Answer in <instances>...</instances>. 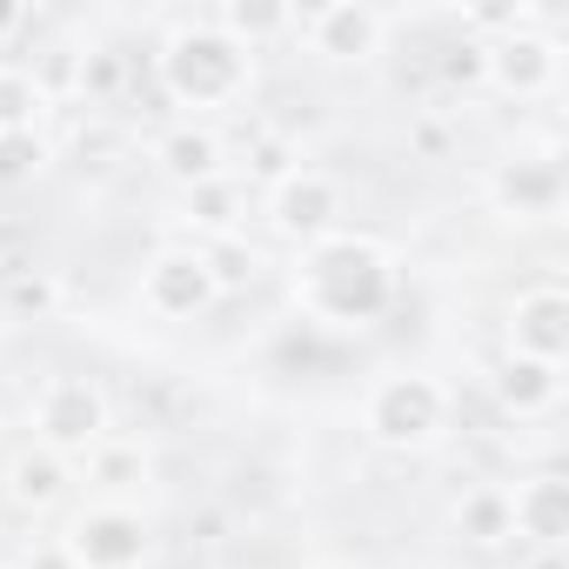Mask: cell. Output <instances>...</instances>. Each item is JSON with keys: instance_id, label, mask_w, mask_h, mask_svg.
<instances>
[{"instance_id": "cell-18", "label": "cell", "mask_w": 569, "mask_h": 569, "mask_svg": "<svg viewBox=\"0 0 569 569\" xmlns=\"http://www.w3.org/2000/svg\"><path fill=\"white\" fill-rule=\"evenodd\" d=\"M0 309L14 322H48L61 309V274L54 268H0Z\"/></svg>"}, {"instance_id": "cell-13", "label": "cell", "mask_w": 569, "mask_h": 569, "mask_svg": "<svg viewBox=\"0 0 569 569\" xmlns=\"http://www.w3.org/2000/svg\"><path fill=\"white\" fill-rule=\"evenodd\" d=\"M154 168L174 181V188H201V181H214V174H228V148H221V134L208 128V121H168L161 134H154Z\"/></svg>"}, {"instance_id": "cell-6", "label": "cell", "mask_w": 569, "mask_h": 569, "mask_svg": "<svg viewBox=\"0 0 569 569\" xmlns=\"http://www.w3.org/2000/svg\"><path fill=\"white\" fill-rule=\"evenodd\" d=\"M148 549H154V529H148V516H134L128 502H94V509H81V516L68 522V536H61L68 569H141Z\"/></svg>"}, {"instance_id": "cell-9", "label": "cell", "mask_w": 569, "mask_h": 569, "mask_svg": "<svg viewBox=\"0 0 569 569\" xmlns=\"http://www.w3.org/2000/svg\"><path fill=\"white\" fill-rule=\"evenodd\" d=\"M569 181H562V161L556 148H536V154H502L489 174H482V201L509 221H556Z\"/></svg>"}, {"instance_id": "cell-3", "label": "cell", "mask_w": 569, "mask_h": 569, "mask_svg": "<svg viewBox=\"0 0 569 569\" xmlns=\"http://www.w3.org/2000/svg\"><path fill=\"white\" fill-rule=\"evenodd\" d=\"M449 416H456L449 382H436L422 369H396V376L369 382V396H362V436L382 456H422V449H436L442 429H449Z\"/></svg>"}, {"instance_id": "cell-2", "label": "cell", "mask_w": 569, "mask_h": 569, "mask_svg": "<svg viewBox=\"0 0 569 569\" xmlns=\"http://www.w3.org/2000/svg\"><path fill=\"white\" fill-rule=\"evenodd\" d=\"M154 74H161V94H168L174 108L208 114V108H234V101L248 94V81H254V54L234 48V41L201 14V21H174V28L161 34Z\"/></svg>"}, {"instance_id": "cell-16", "label": "cell", "mask_w": 569, "mask_h": 569, "mask_svg": "<svg viewBox=\"0 0 569 569\" xmlns=\"http://www.w3.org/2000/svg\"><path fill=\"white\" fill-rule=\"evenodd\" d=\"M449 529L469 549H502L509 542V482H469L449 509Z\"/></svg>"}, {"instance_id": "cell-24", "label": "cell", "mask_w": 569, "mask_h": 569, "mask_svg": "<svg viewBox=\"0 0 569 569\" xmlns=\"http://www.w3.org/2000/svg\"><path fill=\"white\" fill-rule=\"evenodd\" d=\"M409 141H416L429 161H442V154H449V114H422V121L409 128Z\"/></svg>"}, {"instance_id": "cell-15", "label": "cell", "mask_w": 569, "mask_h": 569, "mask_svg": "<svg viewBox=\"0 0 569 569\" xmlns=\"http://www.w3.org/2000/svg\"><path fill=\"white\" fill-rule=\"evenodd\" d=\"M489 389H496V402L516 422H542L562 402V369L556 362H529V356H502V369L489 376Z\"/></svg>"}, {"instance_id": "cell-19", "label": "cell", "mask_w": 569, "mask_h": 569, "mask_svg": "<svg viewBox=\"0 0 569 569\" xmlns=\"http://www.w3.org/2000/svg\"><path fill=\"white\" fill-rule=\"evenodd\" d=\"M94 489H108V496H121V489H134V482H148V456L134 449V442H121V436H108V442H94L81 462H74Z\"/></svg>"}, {"instance_id": "cell-4", "label": "cell", "mask_w": 569, "mask_h": 569, "mask_svg": "<svg viewBox=\"0 0 569 569\" xmlns=\"http://www.w3.org/2000/svg\"><path fill=\"white\" fill-rule=\"evenodd\" d=\"M28 429H34V442H41V449H54V456L81 462L94 442H108V436H114L108 389H101L94 376H48V382L34 389V402H28Z\"/></svg>"}, {"instance_id": "cell-27", "label": "cell", "mask_w": 569, "mask_h": 569, "mask_svg": "<svg viewBox=\"0 0 569 569\" xmlns=\"http://www.w3.org/2000/svg\"><path fill=\"white\" fill-rule=\"evenodd\" d=\"M28 21H34V14H28V8H0V41H8V34H21V28H28Z\"/></svg>"}, {"instance_id": "cell-26", "label": "cell", "mask_w": 569, "mask_h": 569, "mask_svg": "<svg viewBox=\"0 0 569 569\" xmlns=\"http://www.w3.org/2000/svg\"><path fill=\"white\" fill-rule=\"evenodd\" d=\"M522 569H569V556H562V549H529Z\"/></svg>"}, {"instance_id": "cell-10", "label": "cell", "mask_w": 569, "mask_h": 569, "mask_svg": "<svg viewBox=\"0 0 569 569\" xmlns=\"http://www.w3.org/2000/svg\"><path fill=\"white\" fill-rule=\"evenodd\" d=\"M289 34L322 61H376L382 41H389V14L362 8V0H329V8L289 14Z\"/></svg>"}, {"instance_id": "cell-1", "label": "cell", "mask_w": 569, "mask_h": 569, "mask_svg": "<svg viewBox=\"0 0 569 569\" xmlns=\"http://www.w3.org/2000/svg\"><path fill=\"white\" fill-rule=\"evenodd\" d=\"M396 302V254L376 234H329L296 261V309L329 329H362Z\"/></svg>"}, {"instance_id": "cell-28", "label": "cell", "mask_w": 569, "mask_h": 569, "mask_svg": "<svg viewBox=\"0 0 569 569\" xmlns=\"http://www.w3.org/2000/svg\"><path fill=\"white\" fill-rule=\"evenodd\" d=\"M8 569H14V562H8Z\"/></svg>"}, {"instance_id": "cell-20", "label": "cell", "mask_w": 569, "mask_h": 569, "mask_svg": "<svg viewBox=\"0 0 569 569\" xmlns=\"http://www.w3.org/2000/svg\"><path fill=\"white\" fill-rule=\"evenodd\" d=\"M48 114V94L34 88L28 68H0V134H34Z\"/></svg>"}, {"instance_id": "cell-8", "label": "cell", "mask_w": 569, "mask_h": 569, "mask_svg": "<svg viewBox=\"0 0 569 569\" xmlns=\"http://www.w3.org/2000/svg\"><path fill=\"white\" fill-rule=\"evenodd\" d=\"M482 81L496 94H509V101H549L556 81H562V41L529 21V28L482 48Z\"/></svg>"}, {"instance_id": "cell-25", "label": "cell", "mask_w": 569, "mask_h": 569, "mask_svg": "<svg viewBox=\"0 0 569 569\" xmlns=\"http://www.w3.org/2000/svg\"><path fill=\"white\" fill-rule=\"evenodd\" d=\"M442 74H449V81H482V48H476V41H456V48L442 54Z\"/></svg>"}, {"instance_id": "cell-22", "label": "cell", "mask_w": 569, "mask_h": 569, "mask_svg": "<svg viewBox=\"0 0 569 569\" xmlns=\"http://www.w3.org/2000/svg\"><path fill=\"white\" fill-rule=\"evenodd\" d=\"M48 161H54V148H48V134H41V128H34V134H0V188L34 181Z\"/></svg>"}, {"instance_id": "cell-7", "label": "cell", "mask_w": 569, "mask_h": 569, "mask_svg": "<svg viewBox=\"0 0 569 569\" xmlns=\"http://www.w3.org/2000/svg\"><path fill=\"white\" fill-rule=\"evenodd\" d=\"M214 302H221V289H214L208 254L194 241H168V248L148 254V268H141V309L154 322H194Z\"/></svg>"}, {"instance_id": "cell-17", "label": "cell", "mask_w": 569, "mask_h": 569, "mask_svg": "<svg viewBox=\"0 0 569 569\" xmlns=\"http://www.w3.org/2000/svg\"><path fill=\"white\" fill-rule=\"evenodd\" d=\"M241 214H248V188L234 174H214L201 188H188V221L201 228V241L214 234H241Z\"/></svg>"}, {"instance_id": "cell-11", "label": "cell", "mask_w": 569, "mask_h": 569, "mask_svg": "<svg viewBox=\"0 0 569 569\" xmlns=\"http://www.w3.org/2000/svg\"><path fill=\"white\" fill-rule=\"evenodd\" d=\"M509 356H529V362H556L569 356V296L562 281H529L509 302Z\"/></svg>"}, {"instance_id": "cell-14", "label": "cell", "mask_w": 569, "mask_h": 569, "mask_svg": "<svg viewBox=\"0 0 569 569\" xmlns=\"http://www.w3.org/2000/svg\"><path fill=\"white\" fill-rule=\"evenodd\" d=\"M0 489H8V502H14L21 516H54V509L68 502V489H74V462L54 456V449H41V442H28V449L8 462Z\"/></svg>"}, {"instance_id": "cell-5", "label": "cell", "mask_w": 569, "mask_h": 569, "mask_svg": "<svg viewBox=\"0 0 569 569\" xmlns=\"http://www.w3.org/2000/svg\"><path fill=\"white\" fill-rule=\"evenodd\" d=\"M261 214H268V228H274L281 241H289V248H316V241L342 234L349 201H342V181H336L329 168L296 161L289 174H281V181L261 194Z\"/></svg>"}, {"instance_id": "cell-12", "label": "cell", "mask_w": 569, "mask_h": 569, "mask_svg": "<svg viewBox=\"0 0 569 569\" xmlns=\"http://www.w3.org/2000/svg\"><path fill=\"white\" fill-rule=\"evenodd\" d=\"M509 542H522V549H562L569 542V482L556 469L509 482Z\"/></svg>"}, {"instance_id": "cell-21", "label": "cell", "mask_w": 569, "mask_h": 569, "mask_svg": "<svg viewBox=\"0 0 569 569\" xmlns=\"http://www.w3.org/2000/svg\"><path fill=\"white\" fill-rule=\"evenodd\" d=\"M194 248L208 254V274H214L221 296H228V289H248V281L261 274V254H254L248 234H214V241H194Z\"/></svg>"}, {"instance_id": "cell-23", "label": "cell", "mask_w": 569, "mask_h": 569, "mask_svg": "<svg viewBox=\"0 0 569 569\" xmlns=\"http://www.w3.org/2000/svg\"><path fill=\"white\" fill-rule=\"evenodd\" d=\"M296 161H302V154H296L289 141H281L274 128H261V134L248 141V181H261V188H274V181H281V174H289Z\"/></svg>"}]
</instances>
